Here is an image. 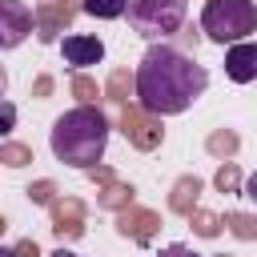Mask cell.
Instances as JSON below:
<instances>
[{"label": "cell", "mask_w": 257, "mask_h": 257, "mask_svg": "<svg viewBox=\"0 0 257 257\" xmlns=\"http://www.w3.org/2000/svg\"><path fill=\"white\" fill-rule=\"evenodd\" d=\"M0 100H8V72L0 68Z\"/></svg>", "instance_id": "7c38bea8"}, {"label": "cell", "mask_w": 257, "mask_h": 257, "mask_svg": "<svg viewBox=\"0 0 257 257\" xmlns=\"http://www.w3.org/2000/svg\"><path fill=\"white\" fill-rule=\"evenodd\" d=\"M245 197L257 205V169H253V173H249V181H245Z\"/></svg>", "instance_id": "8fae6325"}, {"label": "cell", "mask_w": 257, "mask_h": 257, "mask_svg": "<svg viewBox=\"0 0 257 257\" xmlns=\"http://www.w3.org/2000/svg\"><path fill=\"white\" fill-rule=\"evenodd\" d=\"M128 28L153 44H165L189 16V0H128Z\"/></svg>", "instance_id": "277c9868"}, {"label": "cell", "mask_w": 257, "mask_h": 257, "mask_svg": "<svg viewBox=\"0 0 257 257\" xmlns=\"http://www.w3.org/2000/svg\"><path fill=\"white\" fill-rule=\"evenodd\" d=\"M157 257H205V253H197V249H189V245H165Z\"/></svg>", "instance_id": "30bf717a"}, {"label": "cell", "mask_w": 257, "mask_h": 257, "mask_svg": "<svg viewBox=\"0 0 257 257\" xmlns=\"http://www.w3.org/2000/svg\"><path fill=\"white\" fill-rule=\"evenodd\" d=\"M225 76L233 84L257 80V44L253 40H241V44H229L225 48Z\"/></svg>", "instance_id": "52a82bcc"}, {"label": "cell", "mask_w": 257, "mask_h": 257, "mask_svg": "<svg viewBox=\"0 0 257 257\" xmlns=\"http://www.w3.org/2000/svg\"><path fill=\"white\" fill-rule=\"evenodd\" d=\"M84 12L96 20H120L128 12V0H84Z\"/></svg>", "instance_id": "ba28073f"}, {"label": "cell", "mask_w": 257, "mask_h": 257, "mask_svg": "<svg viewBox=\"0 0 257 257\" xmlns=\"http://www.w3.org/2000/svg\"><path fill=\"white\" fill-rule=\"evenodd\" d=\"M201 32L213 44H241L257 32V4L253 0H205Z\"/></svg>", "instance_id": "3957f363"}, {"label": "cell", "mask_w": 257, "mask_h": 257, "mask_svg": "<svg viewBox=\"0 0 257 257\" xmlns=\"http://www.w3.org/2000/svg\"><path fill=\"white\" fill-rule=\"evenodd\" d=\"M0 257H16V253H12V249H4V245H0Z\"/></svg>", "instance_id": "5bb4252c"}, {"label": "cell", "mask_w": 257, "mask_h": 257, "mask_svg": "<svg viewBox=\"0 0 257 257\" xmlns=\"http://www.w3.org/2000/svg\"><path fill=\"white\" fill-rule=\"evenodd\" d=\"M48 257H80V253H72V249H56V253H48Z\"/></svg>", "instance_id": "4fadbf2b"}, {"label": "cell", "mask_w": 257, "mask_h": 257, "mask_svg": "<svg viewBox=\"0 0 257 257\" xmlns=\"http://www.w3.org/2000/svg\"><path fill=\"white\" fill-rule=\"evenodd\" d=\"M16 128V104L12 100H0V137Z\"/></svg>", "instance_id": "9c48e42d"}, {"label": "cell", "mask_w": 257, "mask_h": 257, "mask_svg": "<svg viewBox=\"0 0 257 257\" xmlns=\"http://www.w3.org/2000/svg\"><path fill=\"white\" fill-rule=\"evenodd\" d=\"M209 72L173 44H153L137 64V100L153 116H177L205 96Z\"/></svg>", "instance_id": "6da1fadb"}, {"label": "cell", "mask_w": 257, "mask_h": 257, "mask_svg": "<svg viewBox=\"0 0 257 257\" xmlns=\"http://www.w3.org/2000/svg\"><path fill=\"white\" fill-rule=\"evenodd\" d=\"M32 36V8L24 0H0V52Z\"/></svg>", "instance_id": "5b68a950"}, {"label": "cell", "mask_w": 257, "mask_h": 257, "mask_svg": "<svg viewBox=\"0 0 257 257\" xmlns=\"http://www.w3.org/2000/svg\"><path fill=\"white\" fill-rule=\"evenodd\" d=\"M48 149L60 165L68 169H96L104 149H108V120L92 104H76L52 120Z\"/></svg>", "instance_id": "7a4b0ae2"}, {"label": "cell", "mask_w": 257, "mask_h": 257, "mask_svg": "<svg viewBox=\"0 0 257 257\" xmlns=\"http://www.w3.org/2000/svg\"><path fill=\"white\" fill-rule=\"evenodd\" d=\"M60 56H64L72 68L100 64V60H104V40L84 36V32H72V36H64V40H60Z\"/></svg>", "instance_id": "8992f818"}]
</instances>
